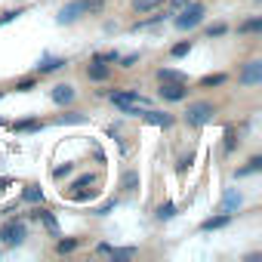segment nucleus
<instances>
[{
  "mask_svg": "<svg viewBox=\"0 0 262 262\" xmlns=\"http://www.w3.org/2000/svg\"><path fill=\"white\" fill-rule=\"evenodd\" d=\"M111 102H114L120 111H126V114H133V111H139V108H148V99H142V96H139V93H133V90L111 93Z\"/></svg>",
  "mask_w": 262,
  "mask_h": 262,
  "instance_id": "1",
  "label": "nucleus"
},
{
  "mask_svg": "<svg viewBox=\"0 0 262 262\" xmlns=\"http://www.w3.org/2000/svg\"><path fill=\"white\" fill-rule=\"evenodd\" d=\"M201 19H204V4H185L179 10V16H176V28L188 31V28L201 25Z\"/></svg>",
  "mask_w": 262,
  "mask_h": 262,
  "instance_id": "2",
  "label": "nucleus"
},
{
  "mask_svg": "<svg viewBox=\"0 0 262 262\" xmlns=\"http://www.w3.org/2000/svg\"><path fill=\"white\" fill-rule=\"evenodd\" d=\"M213 120V105L210 102H191L188 111H185V123L188 126H204Z\"/></svg>",
  "mask_w": 262,
  "mask_h": 262,
  "instance_id": "3",
  "label": "nucleus"
},
{
  "mask_svg": "<svg viewBox=\"0 0 262 262\" xmlns=\"http://www.w3.org/2000/svg\"><path fill=\"white\" fill-rule=\"evenodd\" d=\"M237 83H241V86H256V83H262V62H259V59L247 62L244 71L237 74Z\"/></svg>",
  "mask_w": 262,
  "mask_h": 262,
  "instance_id": "4",
  "label": "nucleus"
},
{
  "mask_svg": "<svg viewBox=\"0 0 262 262\" xmlns=\"http://www.w3.org/2000/svg\"><path fill=\"white\" fill-rule=\"evenodd\" d=\"M188 96V86L182 80H161V99L167 102H182Z\"/></svg>",
  "mask_w": 262,
  "mask_h": 262,
  "instance_id": "5",
  "label": "nucleus"
},
{
  "mask_svg": "<svg viewBox=\"0 0 262 262\" xmlns=\"http://www.w3.org/2000/svg\"><path fill=\"white\" fill-rule=\"evenodd\" d=\"M0 241H4L7 247H16L25 241V225L22 222H7L4 228H0Z\"/></svg>",
  "mask_w": 262,
  "mask_h": 262,
  "instance_id": "6",
  "label": "nucleus"
},
{
  "mask_svg": "<svg viewBox=\"0 0 262 262\" xmlns=\"http://www.w3.org/2000/svg\"><path fill=\"white\" fill-rule=\"evenodd\" d=\"M80 13H86V10H83V0H74V4L62 7V13H59V22H74V19H80Z\"/></svg>",
  "mask_w": 262,
  "mask_h": 262,
  "instance_id": "7",
  "label": "nucleus"
},
{
  "mask_svg": "<svg viewBox=\"0 0 262 262\" xmlns=\"http://www.w3.org/2000/svg\"><path fill=\"white\" fill-rule=\"evenodd\" d=\"M53 102H59V105H68V102H74V86H68V83H59V86H53Z\"/></svg>",
  "mask_w": 262,
  "mask_h": 262,
  "instance_id": "8",
  "label": "nucleus"
},
{
  "mask_svg": "<svg viewBox=\"0 0 262 262\" xmlns=\"http://www.w3.org/2000/svg\"><path fill=\"white\" fill-rule=\"evenodd\" d=\"M65 65V59H59V56H47V59H40L37 62V74H50V71H59Z\"/></svg>",
  "mask_w": 262,
  "mask_h": 262,
  "instance_id": "9",
  "label": "nucleus"
},
{
  "mask_svg": "<svg viewBox=\"0 0 262 262\" xmlns=\"http://www.w3.org/2000/svg\"><path fill=\"white\" fill-rule=\"evenodd\" d=\"M244 204V198H241V191H234V188H228L225 191V198H222V213H231V210H237Z\"/></svg>",
  "mask_w": 262,
  "mask_h": 262,
  "instance_id": "10",
  "label": "nucleus"
},
{
  "mask_svg": "<svg viewBox=\"0 0 262 262\" xmlns=\"http://www.w3.org/2000/svg\"><path fill=\"white\" fill-rule=\"evenodd\" d=\"M86 74H90V80H108L111 68H108L105 62H96V59H93V65L86 68Z\"/></svg>",
  "mask_w": 262,
  "mask_h": 262,
  "instance_id": "11",
  "label": "nucleus"
},
{
  "mask_svg": "<svg viewBox=\"0 0 262 262\" xmlns=\"http://www.w3.org/2000/svg\"><path fill=\"white\" fill-rule=\"evenodd\" d=\"M34 216H37V219L43 222V228H47V231H50L53 237H59V222H56V216H53V213H47V210H37Z\"/></svg>",
  "mask_w": 262,
  "mask_h": 262,
  "instance_id": "12",
  "label": "nucleus"
},
{
  "mask_svg": "<svg viewBox=\"0 0 262 262\" xmlns=\"http://www.w3.org/2000/svg\"><path fill=\"white\" fill-rule=\"evenodd\" d=\"M142 117H145L148 123H155V126H170V123H173V117H170V114H164V111H148V108H145V114H142Z\"/></svg>",
  "mask_w": 262,
  "mask_h": 262,
  "instance_id": "13",
  "label": "nucleus"
},
{
  "mask_svg": "<svg viewBox=\"0 0 262 262\" xmlns=\"http://www.w3.org/2000/svg\"><path fill=\"white\" fill-rule=\"evenodd\" d=\"M231 222V216L228 213H222V216H213V219H207L204 225H201V231H216V228H225Z\"/></svg>",
  "mask_w": 262,
  "mask_h": 262,
  "instance_id": "14",
  "label": "nucleus"
},
{
  "mask_svg": "<svg viewBox=\"0 0 262 262\" xmlns=\"http://www.w3.org/2000/svg\"><path fill=\"white\" fill-rule=\"evenodd\" d=\"M158 7H164V0H133V10L136 13H151Z\"/></svg>",
  "mask_w": 262,
  "mask_h": 262,
  "instance_id": "15",
  "label": "nucleus"
},
{
  "mask_svg": "<svg viewBox=\"0 0 262 262\" xmlns=\"http://www.w3.org/2000/svg\"><path fill=\"white\" fill-rule=\"evenodd\" d=\"M22 201H28V204H40V201H43V188H37V185H28V188L22 191Z\"/></svg>",
  "mask_w": 262,
  "mask_h": 262,
  "instance_id": "16",
  "label": "nucleus"
},
{
  "mask_svg": "<svg viewBox=\"0 0 262 262\" xmlns=\"http://www.w3.org/2000/svg\"><path fill=\"white\" fill-rule=\"evenodd\" d=\"M158 80H182V83H185V74H179V71H173V68H161V71H158Z\"/></svg>",
  "mask_w": 262,
  "mask_h": 262,
  "instance_id": "17",
  "label": "nucleus"
},
{
  "mask_svg": "<svg viewBox=\"0 0 262 262\" xmlns=\"http://www.w3.org/2000/svg\"><path fill=\"white\" fill-rule=\"evenodd\" d=\"M241 31H244V34H253V31H262V19H247V22L241 25Z\"/></svg>",
  "mask_w": 262,
  "mask_h": 262,
  "instance_id": "18",
  "label": "nucleus"
},
{
  "mask_svg": "<svg viewBox=\"0 0 262 262\" xmlns=\"http://www.w3.org/2000/svg\"><path fill=\"white\" fill-rule=\"evenodd\" d=\"M222 83H225V74H207L201 80V86H222Z\"/></svg>",
  "mask_w": 262,
  "mask_h": 262,
  "instance_id": "19",
  "label": "nucleus"
},
{
  "mask_svg": "<svg viewBox=\"0 0 262 262\" xmlns=\"http://www.w3.org/2000/svg\"><path fill=\"white\" fill-rule=\"evenodd\" d=\"M259 167H262V158H253V161H250L244 170H237V176H250V173H256Z\"/></svg>",
  "mask_w": 262,
  "mask_h": 262,
  "instance_id": "20",
  "label": "nucleus"
},
{
  "mask_svg": "<svg viewBox=\"0 0 262 262\" xmlns=\"http://www.w3.org/2000/svg\"><path fill=\"white\" fill-rule=\"evenodd\" d=\"M176 216V207L173 204H161L158 207V219H173Z\"/></svg>",
  "mask_w": 262,
  "mask_h": 262,
  "instance_id": "21",
  "label": "nucleus"
},
{
  "mask_svg": "<svg viewBox=\"0 0 262 262\" xmlns=\"http://www.w3.org/2000/svg\"><path fill=\"white\" fill-rule=\"evenodd\" d=\"M56 250H59V253L65 256V253H71V250H77V241H74V237H68V241H59V244H56Z\"/></svg>",
  "mask_w": 262,
  "mask_h": 262,
  "instance_id": "22",
  "label": "nucleus"
},
{
  "mask_svg": "<svg viewBox=\"0 0 262 262\" xmlns=\"http://www.w3.org/2000/svg\"><path fill=\"white\" fill-rule=\"evenodd\" d=\"M102 7H105V0H83L86 13H102Z\"/></svg>",
  "mask_w": 262,
  "mask_h": 262,
  "instance_id": "23",
  "label": "nucleus"
},
{
  "mask_svg": "<svg viewBox=\"0 0 262 262\" xmlns=\"http://www.w3.org/2000/svg\"><path fill=\"white\" fill-rule=\"evenodd\" d=\"M37 126H40V120H22V123H16L19 133H25V129H37Z\"/></svg>",
  "mask_w": 262,
  "mask_h": 262,
  "instance_id": "24",
  "label": "nucleus"
},
{
  "mask_svg": "<svg viewBox=\"0 0 262 262\" xmlns=\"http://www.w3.org/2000/svg\"><path fill=\"white\" fill-rule=\"evenodd\" d=\"M188 50H191V43H188V40H185V43H176V47H173V50H170V53H173V56H176V59H179V56H185V53H188Z\"/></svg>",
  "mask_w": 262,
  "mask_h": 262,
  "instance_id": "25",
  "label": "nucleus"
},
{
  "mask_svg": "<svg viewBox=\"0 0 262 262\" xmlns=\"http://www.w3.org/2000/svg\"><path fill=\"white\" fill-rule=\"evenodd\" d=\"M117 59H120V56H117L114 50H111V53H99V56H96V62H117Z\"/></svg>",
  "mask_w": 262,
  "mask_h": 262,
  "instance_id": "26",
  "label": "nucleus"
},
{
  "mask_svg": "<svg viewBox=\"0 0 262 262\" xmlns=\"http://www.w3.org/2000/svg\"><path fill=\"white\" fill-rule=\"evenodd\" d=\"M31 86H34V80H31V77H25V80H19V83H16V90H19V93H28Z\"/></svg>",
  "mask_w": 262,
  "mask_h": 262,
  "instance_id": "27",
  "label": "nucleus"
},
{
  "mask_svg": "<svg viewBox=\"0 0 262 262\" xmlns=\"http://www.w3.org/2000/svg\"><path fill=\"white\" fill-rule=\"evenodd\" d=\"M136 182H139V176H136V173H126V176H123V188H133Z\"/></svg>",
  "mask_w": 262,
  "mask_h": 262,
  "instance_id": "28",
  "label": "nucleus"
},
{
  "mask_svg": "<svg viewBox=\"0 0 262 262\" xmlns=\"http://www.w3.org/2000/svg\"><path fill=\"white\" fill-rule=\"evenodd\" d=\"M207 34L210 37H222L225 34V25H213V28H207Z\"/></svg>",
  "mask_w": 262,
  "mask_h": 262,
  "instance_id": "29",
  "label": "nucleus"
},
{
  "mask_svg": "<svg viewBox=\"0 0 262 262\" xmlns=\"http://www.w3.org/2000/svg\"><path fill=\"white\" fill-rule=\"evenodd\" d=\"M185 4H188V0H173V4H170V10H173V13H179Z\"/></svg>",
  "mask_w": 262,
  "mask_h": 262,
  "instance_id": "30",
  "label": "nucleus"
},
{
  "mask_svg": "<svg viewBox=\"0 0 262 262\" xmlns=\"http://www.w3.org/2000/svg\"><path fill=\"white\" fill-rule=\"evenodd\" d=\"M136 59H139V56H136V53H133V56H126V59H117V62H123V68H129V65H133V62H136Z\"/></svg>",
  "mask_w": 262,
  "mask_h": 262,
  "instance_id": "31",
  "label": "nucleus"
},
{
  "mask_svg": "<svg viewBox=\"0 0 262 262\" xmlns=\"http://www.w3.org/2000/svg\"><path fill=\"white\" fill-rule=\"evenodd\" d=\"M231 148H234V133L225 136V151H231Z\"/></svg>",
  "mask_w": 262,
  "mask_h": 262,
  "instance_id": "32",
  "label": "nucleus"
},
{
  "mask_svg": "<svg viewBox=\"0 0 262 262\" xmlns=\"http://www.w3.org/2000/svg\"><path fill=\"white\" fill-rule=\"evenodd\" d=\"M86 185H90V176H83V179H77V182H74L71 188H86Z\"/></svg>",
  "mask_w": 262,
  "mask_h": 262,
  "instance_id": "33",
  "label": "nucleus"
},
{
  "mask_svg": "<svg viewBox=\"0 0 262 262\" xmlns=\"http://www.w3.org/2000/svg\"><path fill=\"white\" fill-rule=\"evenodd\" d=\"M65 173H71V164H65V167H56V176H65Z\"/></svg>",
  "mask_w": 262,
  "mask_h": 262,
  "instance_id": "34",
  "label": "nucleus"
},
{
  "mask_svg": "<svg viewBox=\"0 0 262 262\" xmlns=\"http://www.w3.org/2000/svg\"><path fill=\"white\" fill-rule=\"evenodd\" d=\"M7 185H10V179H0V191H4V188H7Z\"/></svg>",
  "mask_w": 262,
  "mask_h": 262,
  "instance_id": "35",
  "label": "nucleus"
}]
</instances>
